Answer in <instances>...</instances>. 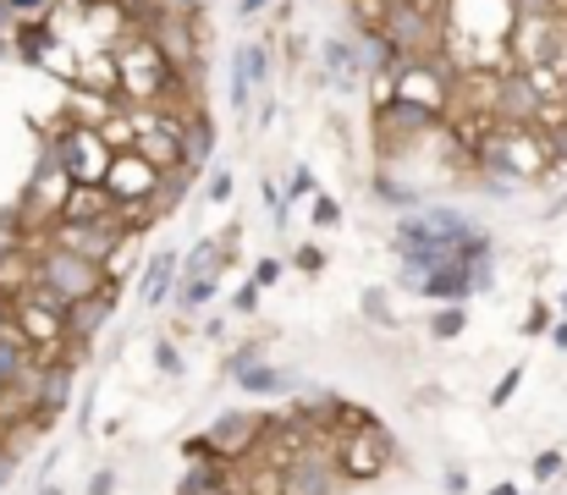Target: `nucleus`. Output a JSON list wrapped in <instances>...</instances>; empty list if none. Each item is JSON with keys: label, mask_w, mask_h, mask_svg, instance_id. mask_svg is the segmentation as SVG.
I'll use <instances>...</instances> for the list:
<instances>
[{"label": "nucleus", "mask_w": 567, "mask_h": 495, "mask_svg": "<svg viewBox=\"0 0 567 495\" xmlns=\"http://www.w3.org/2000/svg\"><path fill=\"white\" fill-rule=\"evenodd\" d=\"M94 292H105V265H94L83 254H66V248L39 254V265H33V298H44L50 309H66V303H83Z\"/></svg>", "instance_id": "nucleus-1"}, {"label": "nucleus", "mask_w": 567, "mask_h": 495, "mask_svg": "<svg viewBox=\"0 0 567 495\" xmlns=\"http://www.w3.org/2000/svg\"><path fill=\"white\" fill-rule=\"evenodd\" d=\"M122 237H127V226L116 220V209L111 215H89V220H66L61 226V243L55 248H66V254H83V259H94V265H105L116 248H122Z\"/></svg>", "instance_id": "nucleus-2"}, {"label": "nucleus", "mask_w": 567, "mask_h": 495, "mask_svg": "<svg viewBox=\"0 0 567 495\" xmlns=\"http://www.w3.org/2000/svg\"><path fill=\"white\" fill-rule=\"evenodd\" d=\"M259 435H265V419H259V413H220L204 441H209V452L226 463V457H243Z\"/></svg>", "instance_id": "nucleus-3"}, {"label": "nucleus", "mask_w": 567, "mask_h": 495, "mask_svg": "<svg viewBox=\"0 0 567 495\" xmlns=\"http://www.w3.org/2000/svg\"><path fill=\"white\" fill-rule=\"evenodd\" d=\"M281 495H337V457H320V452L292 457L281 474Z\"/></svg>", "instance_id": "nucleus-4"}, {"label": "nucleus", "mask_w": 567, "mask_h": 495, "mask_svg": "<svg viewBox=\"0 0 567 495\" xmlns=\"http://www.w3.org/2000/svg\"><path fill=\"white\" fill-rule=\"evenodd\" d=\"M33 385H39V419H55L61 408H66V396H72V363L61 358V363H44V369H33Z\"/></svg>", "instance_id": "nucleus-5"}, {"label": "nucleus", "mask_w": 567, "mask_h": 495, "mask_svg": "<svg viewBox=\"0 0 567 495\" xmlns=\"http://www.w3.org/2000/svg\"><path fill=\"white\" fill-rule=\"evenodd\" d=\"M33 347L22 341V336H6L0 330V391H22V385H33Z\"/></svg>", "instance_id": "nucleus-6"}, {"label": "nucleus", "mask_w": 567, "mask_h": 495, "mask_svg": "<svg viewBox=\"0 0 567 495\" xmlns=\"http://www.w3.org/2000/svg\"><path fill=\"white\" fill-rule=\"evenodd\" d=\"M111 303H116V298H111V287H105V292H94V298H83V303H66V309H61V330H66V336H78V341H89L94 330L111 320Z\"/></svg>", "instance_id": "nucleus-7"}, {"label": "nucleus", "mask_w": 567, "mask_h": 495, "mask_svg": "<svg viewBox=\"0 0 567 495\" xmlns=\"http://www.w3.org/2000/svg\"><path fill=\"white\" fill-rule=\"evenodd\" d=\"M385 452H391V446H385V435L364 424V441H353V446H348V452L337 457V474H353V479H370L375 468H385Z\"/></svg>", "instance_id": "nucleus-8"}, {"label": "nucleus", "mask_w": 567, "mask_h": 495, "mask_svg": "<svg viewBox=\"0 0 567 495\" xmlns=\"http://www.w3.org/2000/svg\"><path fill=\"white\" fill-rule=\"evenodd\" d=\"M496 105H502V116H513V122H535V116H540V89H535V78H529V72L502 78Z\"/></svg>", "instance_id": "nucleus-9"}, {"label": "nucleus", "mask_w": 567, "mask_h": 495, "mask_svg": "<svg viewBox=\"0 0 567 495\" xmlns=\"http://www.w3.org/2000/svg\"><path fill=\"white\" fill-rule=\"evenodd\" d=\"M231 380L243 385V391H259V396H281V391H298L303 380L298 374H287V369H270V363H243V369H231Z\"/></svg>", "instance_id": "nucleus-10"}, {"label": "nucleus", "mask_w": 567, "mask_h": 495, "mask_svg": "<svg viewBox=\"0 0 567 495\" xmlns=\"http://www.w3.org/2000/svg\"><path fill=\"white\" fill-rule=\"evenodd\" d=\"M209 155H215V127L204 116H188L183 122V138H177V165L183 171H204Z\"/></svg>", "instance_id": "nucleus-11"}, {"label": "nucleus", "mask_w": 567, "mask_h": 495, "mask_svg": "<svg viewBox=\"0 0 567 495\" xmlns=\"http://www.w3.org/2000/svg\"><path fill=\"white\" fill-rule=\"evenodd\" d=\"M380 116H385V127H396V133H424V127H435V105H419V100H408V94H391Z\"/></svg>", "instance_id": "nucleus-12"}, {"label": "nucleus", "mask_w": 567, "mask_h": 495, "mask_svg": "<svg viewBox=\"0 0 567 495\" xmlns=\"http://www.w3.org/2000/svg\"><path fill=\"white\" fill-rule=\"evenodd\" d=\"M177 270H183L177 254H155V259H150V270H144V303H150V309H161V303L177 292Z\"/></svg>", "instance_id": "nucleus-13"}, {"label": "nucleus", "mask_w": 567, "mask_h": 495, "mask_svg": "<svg viewBox=\"0 0 567 495\" xmlns=\"http://www.w3.org/2000/svg\"><path fill=\"white\" fill-rule=\"evenodd\" d=\"M320 55H326V78L337 89H353L359 83V50H353V39H326Z\"/></svg>", "instance_id": "nucleus-14"}, {"label": "nucleus", "mask_w": 567, "mask_h": 495, "mask_svg": "<svg viewBox=\"0 0 567 495\" xmlns=\"http://www.w3.org/2000/svg\"><path fill=\"white\" fill-rule=\"evenodd\" d=\"M463 330V303H446V309H435V320H430V336L435 341H452Z\"/></svg>", "instance_id": "nucleus-15"}, {"label": "nucleus", "mask_w": 567, "mask_h": 495, "mask_svg": "<svg viewBox=\"0 0 567 495\" xmlns=\"http://www.w3.org/2000/svg\"><path fill=\"white\" fill-rule=\"evenodd\" d=\"M155 369H161V374H172V380H177V374H183V352H177V347H172V341H155Z\"/></svg>", "instance_id": "nucleus-16"}, {"label": "nucleus", "mask_w": 567, "mask_h": 495, "mask_svg": "<svg viewBox=\"0 0 567 495\" xmlns=\"http://www.w3.org/2000/svg\"><path fill=\"white\" fill-rule=\"evenodd\" d=\"M204 198H209V204H226V198H231V171H209Z\"/></svg>", "instance_id": "nucleus-17"}, {"label": "nucleus", "mask_w": 567, "mask_h": 495, "mask_svg": "<svg viewBox=\"0 0 567 495\" xmlns=\"http://www.w3.org/2000/svg\"><path fill=\"white\" fill-rule=\"evenodd\" d=\"M248 94H254V89H248V78H243V66H237V55H231V105L248 111Z\"/></svg>", "instance_id": "nucleus-18"}, {"label": "nucleus", "mask_w": 567, "mask_h": 495, "mask_svg": "<svg viewBox=\"0 0 567 495\" xmlns=\"http://www.w3.org/2000/svg\"><path fill=\"white\" fill-rule=\"evenodd\" d=\"M563 474V452H540L535 457V479H557Z\"/></svg>", "instance_id": "nucleus-19"}, {"label": "nucleus", "mask_w": 567, "mask_h": 495, "mask_svg": "<svg viewBox=\"0 0 567 495\" xmlns=\"http://www.w3.org/2000/svg\"><path fill=\"white\" fill-rule=\"evenodd\" d=\"M375 193L385 198V204H419V198H413V187H396V182H375Z\"/></svg>", "instance_id": "nucleus-20"}, {"label": "nucleus", "mask_w": 567, "mask_h": 495, "mask_svg": "<svg viewBox=\"0 0 567 495\" xmlns=\"http://www.w3.org/2000/svg\"><path fill=\"white\" fill-rule=\"evenodd\" d=\"M364 314H370V320H380V326H396V320H391V309H385V298H380V292H364Z\"/></svg>", "instance_id": "nucleus-21"}, {"label": "nucleus", "mask_w": 567, "mask_h": 495, "mask_svg": "<svg viewBox=\"0 0 567 495\" xmlns=\"http://www.w3.org/2000/svg\"><path fill=\"white\" fill-rule=\"evenodd\" d=\"M11 479H17V452H11V446H0V491H6Z\"/></svg>", "instance_id": "nucleus-22"}, {"label": "nucleus", "mask_w": 567, "mask_h": 495, "mask_svg": "<svg viewBox=\"0 0 567 495\" xmlns=\"http://www.w3.org/2000/svg\"><path fill=\"white\" fill-rule=\"evenodd\" d=\"M111 491H116V474H111V468H100V474L89 479V495H111Z\"/></svg>", "instance_id": "nucleus-23"}, {"label": "nucleus", "mask_w": 567, "mask_h": 495, "mask_svg": "<svg viewBox=\"0 0 567 495\" xmlns=\"http://www.w3.org/2000/svg\"><path fill=\"white\" fill-rule=\"evenodd\" d=\"M276 276H281V265H276V259H265V265H259V270H254V287H270V281H276Z\"/></svg>", "instance_id": "nucleus-24"}, {"label": "nucleus", "mask_w": 567, "mask_h": 495, "mask_svg": "<svg viewBox=\"0 0 567 495\" xmlns=\"http://www.w3.org/2000/svg\"><path fill=\"white\" fill-rule=\"evenodd\" d=\"M513 391H518V369H513V374H507V380H502V385H496V396H491V402H496V408H502V402H507V396H513Z\"/></svg>", "instance_id": "nucleus-25"}, {"label": "nucleus", "mask_w": 567, "mask_h": 495, "mask_svg": "<svg viewBox=\"0 0 567 495\" xmlns=\"http://www.w3.org/2000/svg\"><path fill=\"white\" fill-rule=\"evenodd\" d=\"M270 0H243V17H254V11H265Z\"/></svg>", "instance_id": "nucleus-26"}, {"label": "nucleus", "mask_w": 567, "mask_h": 495, "mask_svg": "<svg viewBox=\"0 0 567 495\" xmlns=\"http://www.w3.org/2000/svg\"><path fill=\"white\" fill-rule=\"evenodd\" d=\"M11 17H17V11H11V6H6V0H0V33H6V28H11Z\"/></svg>", "instance_id": "nucleus-27"}, {"label": "nucleus", "mask_w": 567, "mask_h": 495, "mask_svg": "<svg viewBox=\"0 0 567 495\" xmlns=\"http://www.w3.org/2000/svg\"><path fill=\"white\" fill-rule=\"evenodd\" d=\"M111 6H127V11H144L150 0H111Z\"/></svg>", "instance_id": "nucleus-28"}, {"label": "nucleus", "mask_w": 567, "mask_h": 495, "mask_svg": "<svg viewBox=\"0 0 567 495\" xmlns=\"http://www.w3.org/2000/svg\"><path fill=\"white\" fill-rule=\"evenodd\" d=\"M491 495H524V491H518V485H496Z\"/></svg>", "instance_id": "nucleus-29"}, {"label": "nucleus", "mask_w": 567, "mask_h": 495, "mask_svg": "<svg viewBox=\"0 0 567 495\" xmlns=\"http://www.w3.org/2000/svg\"><path fill=\"white\" fill-rule=\"evenodd\" d=\"M39 495H66V491H61V485H44V491H39Z\"/></svg>", "instance_id": "nucleus-30"}, {"label": "nucleus", "mask_w": 567, "mask_h": 495, "mask_svg": "<svg viewBox=\"0 0 567 495\" xmlns=\"http://www.w3.org/2000/svg\"><path fill=\"white\" fill-rule=\"evenodd\" d=\"M563 161H567V133H563Z\"/></svg>", "instance_id": "nucleus-31"}, {"label": "nucleus", "mask_w": 567, "mask_h": 495, "mask_svg": "<svg viewBox=\"0 0 567 495\" xmlns=\"http://www.w3.org/2000/svg\"><path fill=\"white\" fill-rule=\"evenodd\" d=\"M535 6H551V0H535Z\"/></svg>", "instance_id": "nucleus-32"}]
</instances>
